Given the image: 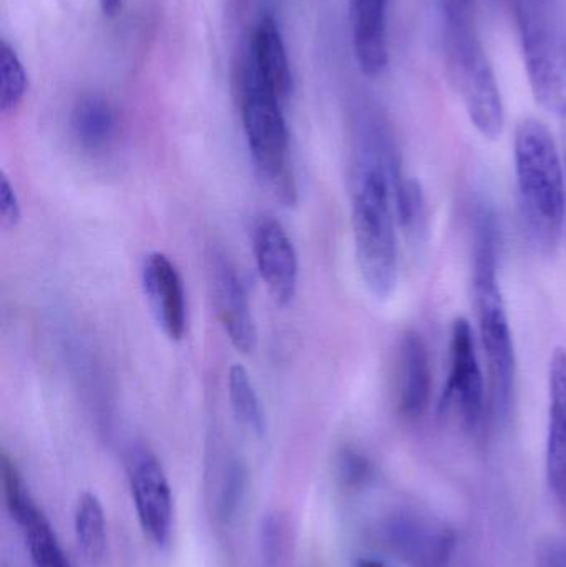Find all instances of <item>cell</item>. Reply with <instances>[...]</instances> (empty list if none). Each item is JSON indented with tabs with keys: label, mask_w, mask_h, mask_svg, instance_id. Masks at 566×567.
<instances>
[{
	"label": "cell",
	"mask_w": 566,
	"mask_h": 567,
	"mask_svg": "<svg viewBox=\"0 0 566 567\" xmlns=\"http://www.w3.org/2000/svg\"><path fill=\"white\" fill-rule=\"evenodd\" d=\"M371 465L368 458L356 450H344L339 456V476L344 485L358 486L369 478Z\"/></svg>",
	"instance_id": "24"
},
{
	"label": "cell",
	"mask_w": 566,
	"mask_h": 567,
	"mask_svg": "<svg viewBox=\"0 0 566 567\" xmlns=\"http://www.w3.org/2000/svg\"><path fill=\"white\" fill-rule=\"evenodd\" d=\"M253 249L263 282L279 306L291 302L298 287L299 265L295 245L281 223L259 219L253 229Z\"/></svg>",
	"instance_id": "11"
},
{
	"label": "cell",
	"mask_w": 566,
	"mask_h": 567,
	"mask_svg": "<svg viewBox=\"0 0 566 567\" xmlns=\"http://www.w3.org/2000/svg\"><path fill=\"white\" fill-rule=\"evenodd\" d=\"M378 539L409 567H445L455 549V535L444 522L418 512L399 509L382 519Z\"/></svg>",
	"instance_id": "7"
},
{
	"label": "cell",
	"mask_w": 566,
	"mask_h": 567,
	"mask_svg": "<svg viewBox=\"0 0 566 567\" xmlns=\"http://www.w3.org/2000/svg\"><path fill=\"white\" fill-rule=\"evenodd\" d=\"M548 488L566 516V349L558 347L548 365V426L545 452Z\"/></svg>",
	"instance_id": "12"
},
{
	"label": "cell",
	"mask_w": 566,
	"mask_h": 567,
	"mask_svg": "<svg viewBox=\"0 0 566 567\" xmlns=\"http://www.w3.org/2000/svg\"><path fill=\"white\" fill-rule=\"evenodd\" d=\"M229 400H231L233 412L236 420L256 436H263L266 432V416L263 410L261 400L256 393L255 385L249 379L248 370L245 367L233 365L228 375Z\"/></svg>",
	"instance_id": "20"
},
{
	"label": "cell",
	"mask_w": 566,
	"mask_h": 567,
	"mask_svg": "<svg viewBox=\"0 0 566 567\" xmlns=\"http://www.w3.org/2000/svg\"><path fill=\"white\" fill-rule=\"evenodd\" d=\"M76 545L89 565H102L106 555L105 512L99 496L85 492L79 496L73 512Z\"/></svg>",
	"instance_id": "19"
},
{
	"label": "cell",
	"mask_w": 566,
	"mask_h": 567,
	"mask_svg": "<svg viewBox=\"0 0 566 567\" xmlns=\"http://www.w3.org/2000/svg\"><path fill=\"white\" fill-rule=\"evenodd\" d=\"M142 284L150 309L163 332L182 340L186 332V302L182 276L168 256L153 252L143 262Z\"/></svg>",
	"instance_id": "13"
},
{
	"label": "cell",
	"mask_w": 566,
	"mask_h": 567,
	"mask_svg": "<svg viewBox=\"0 0 566 567\" xmlns=\"http://www.w3.org/2000/svg\"><path fill=\"white\" fill-rule=\"evenodd\" d=\"M525 69L535 100L566 118V47L555 27L554 0H517Z\"/></svg>",
	"instance_id": "6"
},
{
	"label": "cell",
	"mask_w": 566,
	"mask_h": 567,
	"mask_svg": "<svg viewBox=\"0 0 566 567\" xmlns=\"http://www.w3.org/2000/svg\"><path fill=\"white\" fill-rule=\"evenodd\" d=\"M130 492L140 526L156 546H166L173 532V493L162 463L145 446L130 452Z\"/></svg>",
	"instance_id": "9"
},
{
	"label": "cell",
	"mask_w": 566,
	"mask_h": 567,
	"mask_svg": "<svg viewBox=\"0 0 566 567\" xmlns=\"http://www.w3.org/2000/svg\"><path fill=\"white\" fill-rule=\"evenodd\" d=\"M564 162H565V172H566V135H565ZM565 231H566V212H565Z\"/></svg>",
	"instance_id": "29"
},
{
	"label": "cell",
	"mask_w": 566,
	"mask_h": 567,
	"mask_svg": "<svg viewBox=\"0 0 566 567\" xmlns=\"http://www.w3.org/2000/svg\"><path fill=\"white\" fill-rule=\"evenodd\" d=\"M518 208L528 241L554 255L565 231L566 172L554 135L541 120L524 118L515 130Z\"/></svg>",
	"instance_id": "2"
},
{
	"label": "cell",
	"mask_w": 566,
	"mask_h": 567,
	"mask_svg": "<svg viewBox=\"0 0 566 567\" xmlns=\"http://www.w3.org/2000/svg\"><path fill=\"white\" fill-rule=\"evenodd\" d=\"M537 567H566V538L547 536L537 545Z\"/></svg>",
	"instance_id": "26"
},
{
	"label": "cell",
	"mask_w": 566,
	"mask_h": 567,
	"mask_svg": "<svg viewBox=\"0 0 566 567\" xmlns=\"http://www.w3.org/2000/svg\"><path fill=\"white\" fill-rule=\"evenodd\" d=\"M2 486L7 509L19 526L32 567H72L42 509L23 485L16 463L2 453Z\"/></svg>",
	"instance_id": "10"
},
{
	"label": "cell",
	"mask_w": 566,
	"mask_h": 567,
	"mask_svg": "<svg viewBox=\"0 0 566 567\" xmlns=\"http://www.w3.org/2000/svg\"><path fill=\"white\" fill-rule=\"evenodd\" d=\"M20 218H22V212H20L19 196L10 185L6 173H2L0 175V219L3 228H16Z\"/></svg>",
	"instance_id": "25"
},
{
	"label": "cell",
	"mask_w": 566,
	"mask_h": 567,
	"mask_svg": "<svg viewBox=\"0 0 566 567\" xmlns=\"http://www.w3.org/2000/svg\"><path fill=\"white\" fill-rule=\"evenodd\" d=\"M432 396V369L428 346L421 333L411 330L399 346L398 406L404 419L425 415Z\"/></svg>",
	"instance_id": "15"
},
{
	"label": "cell",
	"mask_w": 566,
	"mask_h": 567,
	"mask_svg": "<svg viewBox=\"0 0 566 567\" xmlns=\"http://www.w3.org/2000/svg\"><path fill=\"white\" fill-rule=\"evenodd\" d=\"M285 553V529L278 515H268L261 525V556L265 567H279Z\"/></svg>",
	"instance_id": "23"
},
{
	"label": "cell",
	"mask_w": 566,
	"mask_h": 567,
	"mask_svg": "<svg viewBox=\"0 0 566 567\" xmlns=\"http://www.w3.org/2000/svg\"><path fill=\"white\" fill-rule=\"evenodd\" d=\"M235 92L246 142L259 176L279 202L295 205L288 123L282 113L285 100L263 79L243 49L235 66Z\"/></svg>",
	"instance_id": "5"
},
{
	"label": "cell",
	"mask_w": 566,
	"mask_h": 567,
	"mask_svg": "<svg viewBox=\"0 0 566 567\" xmlns=\"http://www.w3.org/2000/svg\"><path fill=\"white\" fill-rule=\"evenodd\" d=\"M454 409L471 432H477L485 420V383L478 362L474 329L464 317L452 323L451 370L442 393L441 410Z\"/></svg>",
	"instance_id": "8"
},
{
	"label": "cell",
	"mask_w": 566,
	"mask_h": 567,
	"mask_svg": "<svg viewBox=\"0 0 566 567\" xmlns=\"http://www.w3.org/2000/svg\"><path fill=\"white\" fill-rule=\"evenodd\" d=\"M29 76L16 49L2 40L0 45V110L3 115L16 112L25 99Z\"/></svg>",
	"instance_id": "21"
},
{
	"label": "cell",
	"mask_w": 566,
	"mask_h": 567,
	"mask_svg": "<svg viewBox=\"0 0 566 567\" xmlns=\"http://www.w3.org/2000/svg\"><path fill=\"white\" fill-rule=\"evenodd\" d=\"M401 175V158L388 120L364 106L354 125L351 219L359 275L378 300L391 299L398 289L394 183Z\"/></svg>",
	"instance_id": "1"
},
{
	"label": "cell",
	"mask_w": 566,
	"mask_h": 567,
	"mask_svg": "<svg viewBox=\"0 0 566 567\" xmlns=\"http://www.w3.org/2000/svg\"><path fill=\"white\" fill-rule=\"evenodd\" d=\"M243 52L248 55L263 79L286 102L292 92L291 63H289L281 29L271 13L263 12L253 23L243 45Z\"/></svg>",
	"instance_id": "17"
},
{
	"label": "cell",
	"mask_w": 566,
	"mask_h": 567,
	"mask_svg": "<svg viewBox=\"0 0 566 567\" xmlns=\"http://www.w3.org/2000/svg\"><path fill=\"white\" fill-rule=\"evenodd\" d=\"M212 282L219 322L228 333V339L239 352H251L256 347V327L248 293L235 266L226 256L216 255L213 258Z\"/></svg>",
	"instance_id": "14"
},
{
	"label": "cell",
	"mask_w": 566,
	"mask_h": 567,
	"mask_svg": "<svg viewBox=\"0 0 566 567\" xmlns=\"http://www.w3.org/2000/svg\"><path fill=\"white\" fill-rule=\"evenodd\" d=\"M100 9L106 17L119 16L123 0H99Z\"/></svg>",
	"instance_id": "27"
},
{
	"label": "cell",
	"mask_w": 566,
	"mask_h": 567,
	"mask_svg": "<svg viewBox=\"0 0 566 567\" xmlns=\"http://www.w3.org/2000/svg\"><path fill=\"white\" fill-rule=\"evenodd\" d=\"M475 0H442L444 55L449 80L472 125L484 138H501L505 110L491 60L475 27Z\"/></svg>",
	"instance_id": "4"
},
{
	"label": "cell",
	"mask_w": 566,
	"mask_h": 567,
	"mask_svg": "<svg viewBox=\"0 0 566 567\" xmlns=\"http://www.w3.org/2000/svg\"><path fill=\"white\" fill-rule=\"evenodd\" d=\"M356 567H388L382 565L381 561H375V559L361 558L356 563Z\"/></svg>",
	"instance_id": "28"
},
{
	"label": "cell",
	"mask_w": 566,
	"mask_h": 567,
	"mask_svg": "<svg viewBox=\"0 0 566 567\" xmlns=\"http://www.w3.org/2000/svg\"><path fill=\"white\" fill-rule=\"evenodd\" d=\"M498 228L494 213L481 206L474 216V287L478 339L487 360L492 409L505 416L511 410L517 377L514 337L498 281Z\"/></svg>",
	"instance_id": "3"
},
{
	"label": "cell",
	"mask_w": 566,
	"mask_h": 567,
	"mask_svg": "<svg viewBox=\"0 0 566 567\" xmlns=\"http://www.w3.org/2000/svg\"><path fill=\"white\" fill-rule=\"evenodd\" d=\"M246 470L236 458H228L219 473L218 512L225 522L231 519L241 506L246 493Z\"/></svg>",
	"instance_id": "22"
},
{
	"label": "cell",
	"mask_w": 566,
	"mask_h": 567,
	"mask_svg": "<svg viewBox=\"0 0 566 567\" xmlns=\"http://www.w3.org/2000/svg\"><path fill=\"white\" fill-rule=\"evenodd\" d=\"M391 0H351L352 43L366 76L382 75L389 63L388 7Z\"/></svg>",
	"instance_id": "16"
},
{
	"label": "cell",
	"mask_w": 566,
	"mask_h": 567,
	"mask_svg": "<svg viewBox=\"0 0 566 567\" xmlns=\"http://www.w3.org/2000/svg\"><path fill=\"white\" fill-rule=\"evenodd\" d=\"M70 123L76 143L90 153L109 148L119 130L115 109L109 100L100 95L80 99L73 106Z\"/></svg>",
	"instance_id": "18"
}]
</instances>
